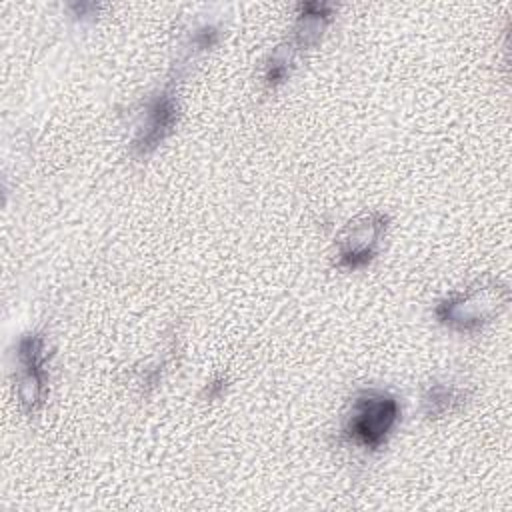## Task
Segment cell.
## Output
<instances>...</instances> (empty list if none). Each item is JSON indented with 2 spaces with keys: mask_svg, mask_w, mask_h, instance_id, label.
Here are the masks:
<instances>
[{
  "mask_svg": "<svg viewBox=\"0 0 512 512\" xmlns=\"http://www.w3.org/2000/svg\"><path fill=\"white\" fill-rule=\"evenodd\" d=\"M402 416L400 400L382 388L358 390L342 422V440L356 448L380 450L396 430Z\"/></svg>",
  "mask_w": 512,
  "mask_h": 512,
  "instance_id": "obj_1",
  "label": "cell"
},
{
  "mask_svg": "<svg viewBox=\"0 0 512 512\" xmlns=\"http://www.w3.org/2000/svg\"><path fill=\"white\" fill-rule=\"evenodd\" d=\"M510 302V288L498 280H478L442 298L434 318L460 334H476L496 320Z\"/></svg>",
  "mask_w": 512,
  "mask_h": 512,
  "instance_id": "obj_2",
  "label": "cell"
},
{
  "mask_svg": "<svg viewBox=\"0 0 512 512\" xmlns=\"http://www.w3.org/2000/svg\"><path fill=\"white\" fill-rule=\"evenodd\" d=\"M388 230V216L370 210L352 218L336 236V268L356 272L368 266L380 252Z\"/></svg>",
  "mask_w": 512,
  "mask_h": 512,
  "instance_id": "obj_3",
  "label": "cell"
},
{
  "mask_svg": "<svg viewBox=\"0 0 512 512\" xmlns=\"http://www.w3.org/2000/svg\"><path fill=\"white\" fill-rule=\"evenodd\" d=\"M16 394L26 416H34L48 392L46 340L38 332L24 334L16 346Z\"/></svg>",
  "mask_w": 512,
  "mask_h": 512,
  "instance_id": "obj_4",
  "label": "cell"
},
{
  "mask_svg": "<svg viewBox=\"0 0 512 512\" xmlns=\"http://www.w3.org/2000/svg\"><path fill=\"white\" fill-rule=\"evenodd\" d=\"M176 78H170V82L148 100L142 124L138 126L136 138L132 142V152L138 158L148 156L158 148V144L172 134L178 122V98H176Z\"/></svg>",
  "mask_w": 512,
  "mask_h": 512,
  "instance_id": "obj_5",
  "label": "cell"
},
{
  "mask_svg": "<svg viewBox=\"0 0 512 512\" xmlns=\"http://www.w3.org/2000/svg\"><path fill=\"white\" fill-rule=\"evenodd\" d=\"M468 396H470L468 388L460 380H454V378L432 380L422 390V402H420L422 412L430 420L444 418V416L456 412L458 408H462L464 402L468 400Z\"/></svg>",
  "mask_w": 512,
  "mask_h": 512,
  "instance_id": "obj_6",
  "label": "cell"
},
{
  "mask_svg": "<svg viewBox=\"0 0 512 512\" xmlns=\"http://www.w3.org/2000/svg\"><path fill=\"white\" fill-rule=\"evenodd\" d=\"M298 18L294 24V34L290 38L296 50L312 48L320 42L326 26L332 20V6L324 2H306L298 6Z\"/></svg>",
  "mask_w": 512,
  "mask_h": 512,
  "instance_id": "obj_7",
  "label": "cell"
},
{
  "mask_svg": "<svg viewBox=\"0 0 512 512\" xmlns=\"http://www.w3.org/2000/svg\"><path fill=\"white\" fill-rule=\"evenodd\" d=\"M294 52H296V48L292 46L290 40H286L284 44H280V46H276L272 50V54H270V58L266 62V68H264V82H266V86L276 88V86H280L286 80V76L290 72V64H292Z\"/></svg>",
  "mask_w": 512,
  "mask_h": 512,
  "instance_id": "obj_8",
  "label": "cell"
}]
</instances>
